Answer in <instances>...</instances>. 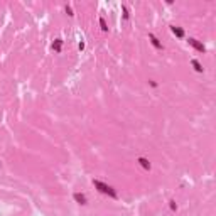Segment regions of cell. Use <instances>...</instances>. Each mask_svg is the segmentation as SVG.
<instances>
[{
  "instance_id": "9",
  "label": "cell",
  "mask_w": 216,
  "mask_h": 216,
  "mask_svg": "<svg viewBox=\"0 0 216 216\" xmlns=\"http://www.w3.org/2000/svg\"><path fill=\"white\" fill-rule=\"evenodd\" d=\"M100 26H101V31L103 32L108 31V26H106V22H105V19H103V17H100Z\"/></svg>"
},
{
  "instance_id": "4",
  "label": "cell",
  "mask_w": 216,
  "mask_h": 216,
  "mask_svg": "<svg viewBox=\"0 0 216 216\" xmlns=\"http://www.w3.org/2000/svg\"><path fill=\"white\" fill-rule=\"evenodd\" d=\"M137 162H139L140 165H142V167L145 169V171H150V162H149V159H145V157H139V159H137Z\"/></svg>"
},
{
  "instance_id": "1",
  "label": "cell",
  "mask_w": 216,
  "mask_h": 216,
  "mask_svg": "<svg viewBox=\"0 0 216 216\" xmlns=\"http://www.w3.org/2000/svg\"><path fill=\"white\" fill-rule=\"evenodd\" d=\"M93 186L100 191V193L108 194V196H111V198H117V191L111 188V186L105 184V182H101V181H93Z\"/></svg>"
},
{
  "instance_id": "13",
  "label": "cell",
  "mask_w": 216,
  "mask_h": 216,
  "mask_svg": "<svg viewBox=\"0 0 216 216\" xmlns=\"http://www.w3.org/2000/svg\"><path fill=\"white\" fill-rule=\"evenodd\" d=\"M78 47H80L81 51H83V49H85V42H80V44H78Z\"/></svg>"
},
{
  "instance_id": "3",
  "label": "cell",
  "mask_w": 216,
  "mask_h": 216,
  "mask_svg": "<svg viewBox=\"0 0 216 216\" xmlns=\"http://www.w3.org/2000/svg\"><path fill=\"white\" fill-rule=\"evenodd\" d=\"M149 41H150V44H152L155 49H164V46H162V42H160V41L157 39V37L154 36V34H149Z\"/></svg>"
},
{
  "instance_id": "6",
  "label": "cell",
  "mask_w": 216,
  "mask_h": 216,
  "mask_svg": "<svg viewBox=\"0 0 216 216\" xmlns=\"http://www.w3.org/2000/svg\"><path fill=\"white\" fill-rule=\"evenodd\" d=\"M171 31H172V34L176 36V37H179V39H182V37H184V31H182L181 27H177V26H172V27H171Z\"/></svg>"
},
{
  "instance_id": "14",
  "label": "cell",
  "mask_w": 216,
  "mask_h": 216,
  "mask_svg": "<svg viewBox=\"0 0 216 216\" xmlns=\"http://www.w3.org/2000/svg\"><path fill=\"white\" fill-rule=\"evenodd\" d=\"M0 164H2V162H0Z\"/></svg>"
},
{
  "instance_id": "7",
  "label": "cell",
  "mask_w": 216,
  "mask_h": 216,
  "mask_svg": "<svg viewBox=\"0 0 216 216\" xmlns=\"http://www.w3.org/2000/svg\"><path fill=\"white\" fill-rule=\"evenodd\" d=\"M52 49H54L56 52H61V49H63V41H61V39H56V41L52 42Z\"/></svg>"
},
{
  "instance_id": "12",
  "label": "cell",
  "mask_w": 216,
  "mask_h": 216,
  "mask_svg": "<svg viewBox=\"0 0 216 216\" xmlns=\"http://www.w3.org/2000/svg\"><path fill=\"white\" fill-rule=\"evenodd\" d=\"M66 12H68V15H74V14H73V10H71V7H69V5H66Z\"/></svg>"
},
{
  "instance_id": "10",
  "label": "cell",
  "mask_w": 216,
  "mask_h": 216,
  "mask_svg": "<svg viewBox=\"0 0 216 216\" xmlns=\"http://www.w3.org/2000/svg\"><path fill=\"white\" fill-rule=\"evenodd\" d=\"M169 206H171V209H172V211H176V209H177V204H176V201H174V199H171V201H169Z\"/></svg>"
},
{
  "instance_id": "2",
  "label": "cell",
  "mask_w": 216,
  "mask_h": 216,
  "mask_svg": "<svg viewBox=\"0 0 216 216\" xmlns=\"http://www.w3.org/2000/svg\"><path fill=\"white\" fill-rule=\"evenodd\" d=\"M188 42H189V46H193V47L196 49V51H199V52H204V51H206L204 44H203V42H199V41H198V39H194V37H189V41H188Z\"/></svg>"
},
{
  "instance_id": "8",
  "label": "cell",
  "mask_w": 216,
  "mask_h": 216,
  "mask_svg": "<svg viewBox=\"0 0 216 216\" xmlns=\"http://www.w3.org/2000/svg\"><path fill=\"white\" fill-rule=\"evenodd\" d=\"M191 64H193V68L196 69L198 73H203V71H204V68L201 66V63H199L198 59H193V61H191Z\"/></svg>"
},
{
  "instance_id": "11",
  "label": "cell",
  "mask_w": 216,
  "mask_h": 216,
  "mask_svg": "<svg viewBox=\"0 0 216 216\" xmlns=\"http://www.w3.org/2000/svg\"><path fill=\"white\" fill-rule=\"evenodd\" d=\"M122 9H123V19L128 20V10H127V7H125V5H122Z\"/></svg>"
},
{
  "instance_id": "5",
  "label": "cell",
  "mask_w": 216,
  "mask_h": 216,
  "mask_svg": "<svg viewBox=\"0 0 216 216\" xmlns=\"http://www.w3.org/2000/svg\"><path fill=\"white\" fill-rule=\"evenodd\" d=\"M74 201L78 203V204H86V196L85 194H81V193H74Z\"/></svg>"
}]
</instances>
